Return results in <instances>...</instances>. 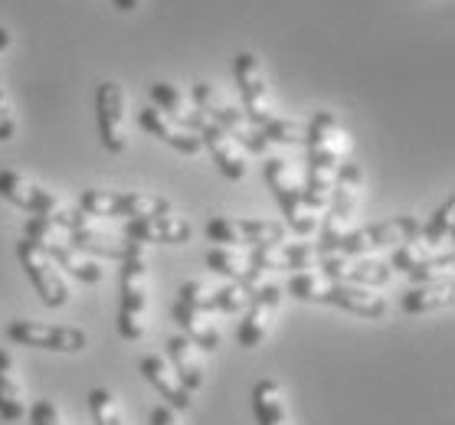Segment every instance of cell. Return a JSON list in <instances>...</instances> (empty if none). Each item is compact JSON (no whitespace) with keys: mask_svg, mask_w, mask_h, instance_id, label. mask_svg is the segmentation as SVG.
Instances as JSON below:
<instances>
[{"mask_svg":"<svg viewBox=\"0 0 455 425\" xmlns=\"http://www.w3.org/2000/svg\"><path fill=\"white\" fill-rule=\"evenodd\" d=\"M305 145H308V180H305V203L318 216V209L328 207L331 187L341 170V154L347 147L341 122L331 112H315V118L305 128Z\"/></svg>","mask_w":455,"mask_h":425,"instance_id":"cell-1","label":"cell"},{"mask_svg":"<svg viewBox=\"0 0 455 425\" xmlns=\"http://www.w3.org/2000/svg\"><path fill=\"white\" fill-rule=\"evenodd\" d=\"M233 75H236L239 95H243V114L249 118V125L259 128L266 141H275V145H305V125L272 108L269 83H266L262 63L252 52H239L236 63H233Z\"/></svg>","mask_w":455,"mask_h":425,"instance_id":"cell-2","label":"cell"},{"mask_svg":"<svg viewBox=\"0 0 455 425\" xmlns=\"http://www.w3.org/2000/svg\"><path fill=\"white\" fill-rule=\"evenodd\" d=\"M289 295L299 301H318V304H334L351 314H361L367 321L387 314V298L373 288L361 285H344V281L321 279L318 272H295L289 279Z\"/></svg>","mask_w":455,"mask_h":425,"instance_id":"cell-3","label":"cell"},{"mask_svg":"<svg viewBox=\"0 0 455 425\" xmlns=\"http://www.w3.org/2000/svg\"><path fill=\"white\" fill-rule=\"evenodd\" d=\"M194 105L207 114L213 125L223 128L236 145L246 147L249 154H269V141H266V135H262L259 128L249 125V118L243 114V108H236V105L229 102L217 85L194 83Z\"/></svg>","mask_w":455,"mask_h":425,"instance_id":"cell-4","label":"cell"},{"mask_svg":"<svg viewBox=\"0 0 455 425\" xmlns=\"http://www.w3.org/2000/svg\"><path fill=\"white\" fill-rule=\"evenodd\" d=\"M145 331H148V262H145V249H138L122 262L118 334H122L124 341H141Z\"/></svg>","mask_w":455,"mask_h":425,"instance_id":"cell-5","label":"cell"},{"mask_svg":"<svg viewBox=\"0 0 455 425\" xmlns=\"http://www.w3.org/2000/svg\"><path fill=\"white\" fill-rule=\"evenodd\" d=\"M361 193H363L361 167L347 161V164H341L338 180H334V187H331V200H328V203H331V213L324 219L321 242H315L321 256L331 249L338 239L351 232V223H354V216H357V207H361Z\"/></svg>","mask_w":455,"mask_h":425,"instance_id":"cell-6","label":"cell"},{"mask_svg":"<svg viewBox=\"0 0 455 425\" xmlns=\"http://www.w3.org/2000/svg\"><path fill=\"white\" fill-rule=\"evenodd\" d=\"M419 219L413 216H394L387 223H373V226L351 229L347 236H341L324 256H367L373 249H387V246H406V242H416L419 239Z\"/></svg>","mask_w":455,"mask_h":425,"instance_id":"cell-7","label":"cell"},{"mask_svg":"<svg viewBox=\"0 0 455 425\" xmlns=\"http://www.w3.org/2000/svg\"><path fill=\"white\" fill-rule=\"evenodd\" d=\"M79 209L89 213L92 219L99 216H167L171 213V200L157 197V193H132V190H85L79 197Z\"/></svg>","mask_w":455,"mask_h":425,"instance_id":"cell-8","label":"cell"},{"mask_svg":"<svg viewBox=\"0 0 455 425\" xmlns=\"http://www.w3.org/2000/svg\"><path fill=\"white\" fill-rule=\"evenodd\" d=\"M266 184H269V190L275 193V200H279L282 216H285V229L299 232V236H311L315 226H318V216L308 209L299 180H295L291 167L285 164L282 157H269V161H266Z\"/></svg>","mask_w":455,"mask_h":425,"instance_id":"cell-9","label":"cell"},{"mask_svg":"<svg viewBox=\"0 0 455 425\" xmlns=\"http://www.w3.org/2000/svg\"><path fill=\"white\" fill-rule=\"evenodd\" d=\"M289 236L285 223L272 219H233V216H213L207 223V239L217 246H249V249H266V246H282Z\"/></svg>","mask_w":455,"mask_h":425,"instance_id":"cell-10","label":"cell"},{"mask_svg":"<svg viewBox=\"0 0 455 425\" xmlns=\"http://www.w3.org/2000/svg\"><path fill=\"white\" fill-rule=\"evenodd\" d=\"M17 259H20L23 272L30 275L33 288H36V295H40V301L46 308H62L69 301V285L62 279V272L56 269V262L46 252V246H40L36 239L23 236L17 242Z\"/></svg>","mask_w":455,"mask_h":425,"instance_id":"cell-11","label":"cell"},{"mask_svg":"<svg viewBox=\"0 0 455 425\" xmlns=\"http://www.w3.org/2000/svg\"><path fill=\"white\" fill-rule=\"evenodd\" d=\"M187 128L200 138V147H207L210 157H213V164L220 167V174L227 177V180H243V177L249 174V164H246V157H243V151H239V145L223 131V128L213 125L200 108H194V114L187 118Z\"/></svg>","mask_w":455,"mask_h":425,"instance_id":"cell-12","label":"cell"},{"mask_svg":"<svg viewBox=\"0 0 455 425\" xmlns=\"http://www.w3.org/2000/svg\"><path fill=\"white\" fill-rule=\"evenodd\" d=\"M7 337L20 347H40V350L56 353H79L85 350V331L79 327H66V324H43V321H11L7 324Z\"/></svg>","mask_w":455,"mask_h":425,"instance_id":"cell-13","label":"cell"},{"mask_svg":"<svg viewBox=\"0 0 455 425\" xmlns=\"http://www.w3.org/2000/svg\"><path fill=\"white\" fill-rule=\"evenodd\" d=\"M321 279L361 285V288H380L394 279V269L380 259H354V256H321L315 265Z\"/></svg>","mask_w":455,"mask_h":425,"instance_id":"cell-14","label":"cell"},{"mask_svg":"<svg viewBox=\"0 0 455 425\" xmlns=\"http://www.w3.org/2000/svg\"><path fill=\"white\" fill-rule=\"evenodd\" d=\"M279 301H282L279 285H259V288L252 291V298H249V304H246V314H243L239 331H236V341L243 350H256L259 343L269 337L272 321H275V314H279Z\"/></svg>","mask_w":455,"mask_h":425,"instance_id":"cell-15","label":"cell"},{"mask_svg":"<svg viewBox=\"0 0 455 425\" xmlns=\"http://www.w3.org/2000/svg\"><path fill=\"white\" fill-rule=\"evenodd\" d=\"M394 272H403L416 285H429V281H443L455 265V252L445 249V252H429L426 246L419 242H406V246H396V252L390 256L387 262Z\"/></svg>","mask_w":455,"mask_h":425,"instance_id":"cell-16","label":"cell"},{"mask_svg":"<svg viewBox=\"0 0 455 425\" xmlns=\"http://www.w3.org/2000/svg\"><path fill=\"white\" fill-rule=\"evenodd\" d=\"M95 118H99L102 147L112 154H122L128 147V128H124V92L118 83H99V89H95Z\"/></svg>","mask_w":455,"mask_h":425,"instance_id":"cell-17","label":"cell"},{"mask_svg":"<svg viewBox=\"0 0 455 425\" xmlns=\"http://www.w3.org/2000/svg\"><path fill=\"white\" fill-rule=\"evenodd\" d=\"M124 236L128 242H161V246H184L194 236V226L187 219L167 213V216H145V219H128L124 223Z\"/></svg>","mask_w":455,"mask_h":425,"instance_id":"cell-18","label":"cell"},{"mask_svg":"<svg viewBox=\"0 0 455 425\" xmlns=\"http://www.w3.org/2000/svg\"><path fill=\"white\" fill-rule=\"evenodd\" d=\"M0 197L11 200L13 207L27 209V213H56L60 197L52 190L40 187L36 180L17 174V170H0Z\"/></svg>","mask_w":455,"mask_h":425,"instance_id":"cell-19","label":"cell"},{"mask_svg":"<svg viewBox=\"0 0 455 425\" xmlns=\"http://www.w3.org/2000/svg\"><path fill=\"white\" fill-rule=\"evenodd\" d=\"M321 259L318 246H266V249H252L246 256L249 269H256L259 275L262 272H285V269H315Z\"/></svg>","mask_w":455,"mask_h":425,"instance_id":"cell-20","label":"cell"},{"mask_svg":"<svg viewBox=\"0 0 455 425\" xmlns=\"http://www.w3.org/2000/svg\"><path fill=\"white\" fill-rule=\"evenodd\" d=\"M138 122H141V128H145L148 135H155L157 141H164L167 147H174L180 154L197 157L200 151H204V147H200V138L194 135L190 128L174 122L171 114L157 112L155 105H151V108H141V112H138Z\"/></svg>","mask_w":455,"mask_h":425,"instance_id":"cell-21","label":"cell"},{"mask_svg":"<svg viewBox=\"0 0 455 425\" xmlns=\"http://www.w3.org/2000/svg\"><path fill=\"white\" fill-rule=\"evenodd\" d=\"M141 376L161 393L167 409H174V413L177 409H184V413L190 409V403H194V399H190V390L180 383V376L174 374V366H171L164 357H157V353L145 357V360H141Z\"/></svg>","mask_w":455,"mask_h":425,"instance_id":"cell-22","label":"cell"},{"mask_svg":"<svg viewBox=\"0 0 455 425\" xmlns=\"http://www.w3.org/2000/svg\"><path fill=\"white\" fill-rule=\"evenodd\" d=\"M66 242H69L73 249L85 252V256H102V259H118V262H124L132 252L145 249L141 242H122V239L108 236L102 229H95V223L69 229V239H66Z\"/></svg>","mask_w":455,"mask_h":425,"instance_id":"cell-23","label":"cell"},{"mask_svg":"<svg viewBox=\"0 0 455 425\" xmlns=\"http://www.w3.org/2000/svg\"><path fill=\"white\" fill-rule=\"evenodd\" d=\"M23 415H27V393H23L20 370L11 350H0V419L17 422Z\"/></svg>","mask_w":455,"mask_h":425,"instance_id":"cell-24","label":"cell"},{"mask_svg":"<svg viewBox=\"0 0 455 425\" xmlns=\"http://www.w3.org/2000/svg\"><path fill=\"white\" fill-rule=\"evenodd\" d=\"M167 357H171V366H174V374L180 376V383L190 390V393H197L204 380H207V370H204V360H200V350L194 343L187 341L184 334H174L171 341H167Z\"/></svg>","mask_w":455,"mask_h":425,"instance_id":"cell-25","label":"cell"},{"mask_svg":"<svg viewBox=\"0 0 455 425\" xmlns=\"http://www.w3.org/2000/svg\"><path fill=\"white\" fill-rule=\"evenodd\" d=\"M174 321L180 324V334H184L197 350L213 353L220 347V341H223V334H220L217 321H210V314L194 311V308H187L180 301L174 304Z\"/></svg>","mask_w":455,"mask_h":425,"instance_id":"cell-26","label":"cell"},{"mask_svg":"<svg viewBox=\"0 0 455 425\" xmlns=\"http://www.w3.org/2000/svg\"><path fill=\"white\" fill-rule=\"evenodd\" d=\"M252 413L259 425H291L285 390L275 380H259L252 386Z\"/></svg>","mask_w":455,"mask_h":425,"instance_id":"cell-27","label":"cell"},{"mask_svg":"<svg viewBox=\"0 0 455 425\" xmlns=\"http://www.w3.org/2000/svg\"><path fill=\"white\" fill-rule=\"evenodd\" d=\"M46 252L52 256V262H56V269L60 272H69L73 279L85 281V285H95V281H102V265L95 259H89L85 252L73 249L66 239H52L50 246H46Z\"/></svg>","mask_w":455,"mask_h":425,"instance_id":"cell-28","label":"cell"},{"mask_svg":"<svg viewBox=\"0 0 455 425\" xmlns=\"http://www.w3.org/2000/svg\"><path fill=\"white\" fill-rule=\"evenodd\" d=\"M207 269L217 272V275H223V279L229 281H239V285H246V288H259L262 285V275H259L256 269H249V262L239 256V252L227 249V246H217V249L207 252Z\"/></svg>","mask_w":455,"mask_h":425,"instance_id":"cell-29","label":"cell"},{"mask_svg":"<svg viewBox=\"0 0 455 425\" xmlns=\"http://www.w3.org/2000/svg\"><path fill=\"white\" fill-rule=\"evenodd\" d=\"M452 285L445 281H429V285H416L403 295V311L406 314H433L443 308H452Z\"/></svg>","mask_w":455,"mask_h":425,"instance_id":"cell-30","label":"cell"},{"mask_svg":"<svg viewBox=\"0 0 455 425\" xmlns=\"http://www.w3.org/2000/svg\"><path fill=\"white\" fill-rule=\"evenodd\" d=\"M452 229H455V197H449L443 207L433 213V219L419 229V239H416V242H419V246H426V249L443 246V242H449V239H452Z\"/></svg>","mask_w":455,"mask_h":425,"instance_id":"cell-31","label":"cell"},{"mask_svg":"<svg viewBox=\"0 0 455 425\" xmlns=\"http://www.w3.org/2000/svg\"><path fill=\"white\" fill-rule=\"evenodd\" d=\"M151 102H155L157 112L171 114V118H174V122H180V125H187V118H190V114H194V108H197L194 102H187L184 92H180L177 85H171V83H155V85H151Z\"/></svg>","mask_w":455,"mask_h":425,"instance_id":"cell-32","label":"cell"},{"mask_svg":"<svg viewBox=\"0 0 455 425\" xmlns=\"http://www.w3.org/2000/svg\"><path fill=\"white\" fill-rule=\"evenodd\" d=\"M252 291L256 288H246V285H239V281H229V285H223L220 291H213V311H223V314L246 311Z\"/></svg>","mask_w":455,"mask_h":425,"instance_id":"cell-33","label":"cell"},{"mask_svg":"<svg viewBox=\"0 0 455 425\" xmlns=\"http://www.w3.org/2000/svg\"><path fill=\"white\" fill-rule=\"evenodd\" d=\"M89 405H92L95 425H124L122 409H118V399H115L108 390H102V386L89 393Z\"/></svg>","mask_w":455,"mask_h":425,"instance_id":"cell-34","label":"cell"},{"mask_svg":"<svg viewBox=\"0 0 455 425\" xmlns=\"http://www.w3.org/2000/svg\"><path fill=\"white\" fill-rule=\"evenodd\" d=\"M177 301L187 304V308H194V311L213 314V291H207L204 281H184L180 291H177Z\"/></svg>","mask_w":455,"mask_h":425,"instance_id":"cell-35","label":"cell"},{"mask_svg":"<svg viewBox=\"0 0 455 425\" xmlns=\"http://www.w3.org/2000/svg\"><path fill=\"white\" fill-rule=\"evenodd\" d=\"M30 425H66V422H62L60 405L50 403V399H40V403H33V409H30Z\"/></svg>","mask_w":455,"mask_h":425,"instance_id":"cell-36","label":"cell"},{"mask_svg":"<svg viewBox=\"0 0 455 425\" xmlns=\"http://www.w3.org/2000/svg\"><path fill=\"white\" fill-rule=\"evenodd\" d=\"M17 135V118H13L11 95L0 89V141H11Z\"/></svg>","mask_w":455,"mask_h":425,"instance_id":"cell-37","label":"cell"},{"mask_svg":"<svg viewBox=\"0 0 455 425\" xmlns=\"http://www.w3.org/2000/svg\"><path fill=\"white\" fill-rule=\"evenodd\" d=\"M151 425H180V422H177L174 409H167V405H157L155 413H151Z\"/></svg>","mask_w":455,"mask_h":425,"instance_id":"cell-38","label":"cell"},{"mask_svg":"<svg viewBox=\"0 0 455 425\" xmlns=\"http://www.w3.org/2000/svg\"><path fill=\"white\" fill-rule=\"evenodd\" d=\"M138 4H141V0H115V7H118V11H124V13L138 11Z\"/></svg>","mask_w":455,"mask_h":425,"instance_id":"cell-39","label":"cell"},{"mask_svg":"<svg viewBox=\"0 0 455 425\" xmlns=\"http://www.w3.org/2000/svg\"><path fill=\"white\" fill-rule=\"evenodd\" d=\"M7 46H11V30H4V27H0V52L7 50Z\"/></svg>","mask_w":455,"mask_h":425,"instance_id":"cell-40","label":"cell"}]
</instances>
